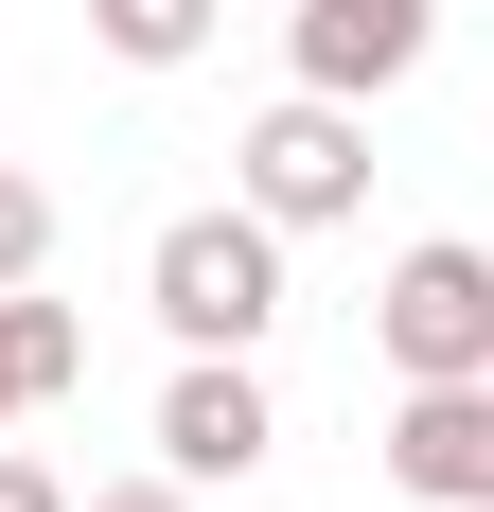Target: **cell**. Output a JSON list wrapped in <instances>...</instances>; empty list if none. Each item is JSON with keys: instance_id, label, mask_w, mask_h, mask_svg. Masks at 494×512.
<instances>
[{"instance_id": "obj_1", "label": "cell", "mask_w": 494, "mask_h": 512, "mask_svg": "<svg viewBox=\"0 0 494 512\" xmlns=\"http://www.w3.org/2000/svg\"><path fill=\"white\" fill-rule=\"evenodd\" d=\"M142 301H159V336H177V354H265V318H283V230H265V212H177V230H159L142 248Z\"/></svg>"}, {"instance_id": "obj_2", "label": "cell", "mask_w": 494, "mask_h": 512, "mask_svg": "<svg viewBox=\"0 0 494 512\" xmlns=\"http://www.w3.org/2000/svg\"><path fill=\"white\" fill-rule=\"evenodd\" d=\"M230 195L265 212V230H336L353 195H371V106H336V89H283L265 124L230 142Z\"/></svg>"}, {"instance_id": "obj_3", "label": "cell", "mask_w": 494, "mask_h": 512, "mask_svg": "<svg viewBox=\"0 0 494 512\" xmlns=\"http://www.w3.org/2000/svg\"><path fill=\"white\" fill-rule=\"evenodd\" d=\"M371 354L424 389V371H494V248H459V230H424V248L371 283Z\"/></svg>"}, {"instance_id": "obj_4", "label": "cell", "mask_w": 494, "mask_h": 512, "mask_svg": "<svg viewBox=\"0 0 494 512\" xmlns=\"http://www.w3.org/2000/svg\"><path fill=\"white\" fill-rule=\"evenodd\" d=\"M265 442H283L265 371H247V354H177V389H159V477H177V495H247Z\"/></svg>"}, {"instance_id": "obj_5", "label": "cell", "mask_w": 494, "mask_h": 512, "mask_svg": "<svg viewBox=\"0 0 494 512\" xmlns=\"http://www.w3.org/2000/svg\"><path fill=\"white\" fill-rule=\"evenodd\" d=\"M389 477L424 512H494V371H424L389 407Z\"/></svg>"}, {"instance_id": "obj_6", "label": "cell", "mask_w": 494, "mask_h": 512, "mask_svg": "<svg viewBox=\"0 0 494 512\" xmlns=\"http://www.w3.org/2000/svg\"><path fill=\"white\" fill-rule=\"evenodd\" d=\"M283 53H300V89L371 106V89H406V71L442 53V0H300V18H283Z\"/></svg>"}, {"instance_id": "obj_7", "label": "cell", "mask_w": 494, "mask_h": 512, "mask_svg": "<svg viewBox=\"0 0 494 512\" xmlns=\"http://www.w3.org/2000/svg\"><path fill=\"white\" fill-rule=\"evenodd\" d=\"M0 371H18V407H53V389L89 371V318L36 301V283H0Z\"/></svg>"}, {"instance_id": "obj_8", "label": "cell", "mask_w": 494, "mask_h": 512, "mask_svg": "<svg viewBox=\"0 0 494 512\" xmlns=\"http://www.w3.org/2000/svg\"><path fill=\"white\" fill-rule=\"evenodd\" d=\"M212 18H230V0H89V36L124 53V71H195V53H212Z\"/></svg>"}, {"instance_id": "obj_9", "label": "cell", "mask_w": 494, "mask_h": 512, "mask_svg": "<svg viewBox=\"0 0 494 512\" xmlns=\"http://www.w3.org/2000/svg\"><path fill=\"white\" fill-rule=\"evenodd\" d=\"M36 265H53V195L0 159V283H36Z\"/></svg>"}, {"instance_id": "obj_10", "label": "cell", "mask_w": 494, "mask_h": 512, "mask_svg": "<svg viewBox=\"0 0 494 512\" xmlns=\"http://www.w3.org/2000/svg\"><path fill=\"white\" fill-rule=\"evenodd\" d=\"M0 512H71V495H53V460H18V442H0Z\"/></svg>"}, {"instance_id": "obj_11", "label": "cell", "mask_w": 494, "mask_h": 512, "mask_svg": "<svg viewBox=\"0 0 494 512\" xmlns=\"http://www.w3.org/2000/svg\"><path fill=\"white\" fill-rule=\"evenodd\" d=\"M89 512H195V495H177V477H106Z\"/></svg>"}, {"instance_id": "obj_12", "label": "cell", "mask_w": 494, "mask_h": 512, "mask_svg": "<svg viewBox=\"0 0 494 512\" xmlns=\"http://www.w3.org/2000/svg\"><path fill=\"white\" fill-rule=\"evenodd\" d=\"M0 424H18V371H0Z\"/></svg>"}]
</instances>
